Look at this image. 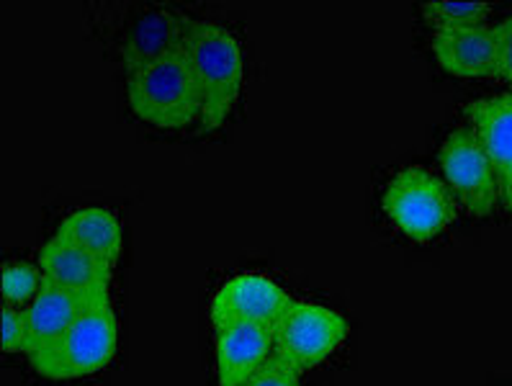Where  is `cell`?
<instances>
[{
  "mask_svg": "<svg viewBox=\"0 0 512 386\" xmlns=\"http://www.w3.org/2000/svg\"><path fill=\"white\" fill-rule=\"evenodd\" d=\"M348 335L350 325L343 314L294 299L276 325L273 353L302 374L325 363L335 350H340Z\"/></svg>",
  "mask_w": 512,
  "mask_h": 386,
  "instance_id": "5",
  "label": "cell"
},
{
  "mask_svg": "<svg viewBox=\"0 0 512 386\" xmlns=\"http://www.w3.org/2000/svg\"><path fill=\"white\" fill-rule=\"evenodd\" d=\"M119 343V322L109 304L85 309L60 338L44 345L29 363L39 376L52 381H73L98 374L111 363Z\"/></svg>",
  "mask_w": 512,
  "mask_h": 386,
  "instance_id": "3",
  "label": "cell"
},
{
  "mask_svg": "<svg viewBox=\"0 0 512 386\" xmlns=\"http://www.w3.org/2000/svg\"><path fill=\"white\" fill-rule=\"evenodd\" d=\"M57 237L75 248L85 250L96 260L114 268L124 250V230L114 212L109 209H80L62 219Z\"/></svg>",
  "mask_w": 512,
  "mask_h": 386,
  "instance_id": "12",
  "label": "cell"
},
{
  "mask_svg": "<svg viewBox=\"0 0 512 386\" xmlns=\"http://www.w3.org/2000/svg\"><path fill=\"white\" fill-rule=\"evenodd\" d=\"M127 96L134 114L152 127L181 129L201 119V93L181 52V39L163 55L129 70Z\"/></svg>",
  "mask_w": 512,
  "mask_h": 386,
  "instance_id": "2",
  "label": "cell"
},
{
  "mask_svg": "<svg viewBox=\"0 0 512 386\" xmlns=\"http://www.w3.org/2000/svg\"><path fill=\"white\" fill-rule=\"evenodd\" d=\"M440 168L471 217H489L500 204V178L471 127L453 129L440 147Z\"/></svg>",
  "mask_w": 512,
  "mask_h": 386,
  "instance_id": "6",
  "label": "cell"
},
{
  "mask_svg": "<svg viewBox=\"0 0 512 386\" xmlns=\"http://www.w3.org/2000/svg\"><path fill=\"white\" fill-rule=\"evenodd\" d=\"M242 386H302L299 371L273 353Z\"/></svg>",
  "mask_w": 512,
  "mask_h": 386,
  "instance_id": "16",
  "label": "cell"
},
{
  "mask_svg": "<svg viewBox=\"0 0 512 386\" xmlns=\"http://www.w3.org/2000/svg\"><path fill=\"white\" fill-rule=\"evenodd\" d=\"M39 271L44 281L60 286L65 291L91 299V302H109L111 273L114 268L96 260L85 250L75 248L62 237H52L39 253Z\"/></svg>",
  "mask_w": 512,
  "mask_h": 386,
  "instance_id": "8",
  "label": "cell"
},
{
  "mask_svg": "<svg viewBox=\"0 0 512 386\" xmlns=\"http://www.w3.org/2000/svg\"><path fill=\"white\" fill-rule=\"evenodd\" d=\"M500 201L505 204L507 212L512 214V165L500 173Z\"/></svg>",
  "mask_w": 512,
  "mask_h": 386,
  "instance_id": "19",
  "label": "cell"
},
{
  "mask_svg": "<svg viewBox=\"0 0 512 386\" xmlns=\"http://www.w3.org/2000/svg\"><path fill=\"white\" fill-rule=\"evenodd\" d=\"M3 330H0V340H3V353H24L26 348V322L24 309L3 304Z\"/></svg>",
  "mask_w": 512,
  "mask_h": 386,
  "instance_id": "18",
  "label": "cell"
},
{
  "mask_svg": "<svg viewBox=\"0 0 512 386\" xmlns=\"http://www.w3.org/2000/svg\"><path fill=\"white\" fill-rule=\"evenodd\" d=\"M276 348V330L266 325H235L217 327V384L242 386L258 371Z\"/></svg>",
  "mask_w": 512,
  "mask_h": 386,
  "instance_id": "9",
  "label": "cell"
},
{
  "mask_svg": "<svg viewBox=\"0 0 512 386\" xmlns=\"http://www.w3.org/2000/svg\"><path fill=\"white\" fill-rule=\"evenodd\" d=\"M474 132L492 160L497 178L512 165V93L476 101L469 109Z\"/></svg>",
  "mask_w": 512,
  "mask_h": 386,
  "instance_id": "13",
  "label": "cell"
},
{
  "mask_svg": "<svg viewBox=\"0 0 512 386\" xmlns=\"http://www.w3.org/2000/svg\"><path fill=\"white\" fill-rule=\"evenodd\" d=\"M181 52L201 93V127L214 132L240 98L245 75L240 42L227 26L181 16Z\"/></svg>",
  "mask_w": 512,
  "mask_h": 386,
  "instance_id": "1",
  "label": "cell"
},
{
  "mask_svg": "<svg viewBox=\"0 0 512 386\" xmlns=\"http://www.w3.org/2000/svg\"><path fill=\"white\" fill-rule=\"evenodd\" d=\"M494 78L512 85V16L494 26Z\"/></svg>",
  "mask_w": 512,
  "mask_h": 386,
  "instance_id": "17",
  "label": "cell"
},
{
  "mask_svg": "<svg viewBox=\"0 0 512 386\" xmlns=\"http://www.w3.org/2000/svg\"><path fill=\"white\" fill-rule=\"evenodd\" d=\"M381 204L394 227L415 242L438 237L456 217L446 183L420 165L399 170L386 186Z\"/></svg>",
  "mask_w": 512,
  "mask_h": 386,
  "instance_id": "4",
  "label": "cell"
},
{
  "mask_svg": "<svg viewBox=\"0 0 512 386\" xmlns=\"http://www.w3.org/2000/svg\"><path fill=\"white\" fill-rule=\"evenodd\" d=\"M42 284L44 276L37 266L24 263V260H8L3 266V284H0L3 304L24 309L39 294Z\"/></svg>",
  "mask_w": 512,
  "mask_h": 386,
  "instance_id": "14",
  "label": "cell"
},
{
  "mask_svg": "<svg viewBox=\"0 0 512 386\" xmlns=\"http://www.w3.org/2000/svg\"><path fill=\"white\" fill-rule=\"evenodd\" d=\"M489 11H492V6H487V3H446V0H435V3L422 6L425 19L438 26V31L482 26Z\"/></svg>",
  "mask_w": 512,
  "mask_h": 386,
  "instance_id": "15",
  "label": "cell"
},
{
  "mask_svg": "<svg viewBox=\"0 0 512 386\" xmlns=\"http://www.w3.org/2000/svg\"><path fill=\"white\" fill-rule=\"evenodd\" d=\"M98 304L109 302H91V299H83V296L73 294V291H65L60 286L44 281L39 294L24 307L26 356H34L44 345L60 338L62 332L73 325L85 309L98 307Z\"/></svg>",
  "mask_w": 512,
  "mask_h": 386,
  "instance_id": "10",
  "label": "cell"
},
{
  "mask_svg": "<svg viewBox=\"0 0 512 386\" xmlns=\"http://www.w3.org/2000/svg\"><path fill=\"white\" fill-rule=\"evenodd\" d=\"M291 302L294 299L273 278L263 273H242L219 286L211 299V325L217 330L235 322H250L276 330Z\"/></svg>",
  "mask_w": 512,
  "mask_h": 386,
  "instance_id": "7",
  "label": "cell"
},
{
  "mask_svg": "<svg viewBox=\"0 0 512 386\" xmlns=\"http://www.w3.org/2000/svg\"><path fill=\"white\" fill-rule=\"evenodd\" d=\"M433 52L456 78H494V26L435 31Z\"/></svg>",
  "mask_w": 512,
  "mask_h": 386,
  "instance_id": "11",
  "label": "cell"
}]
</instances>
